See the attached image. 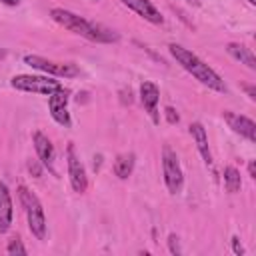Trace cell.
Instances as JSON below:
<instances>
[{
  "instance_id": "cell-1",
  "label": "cell",
  "mask_w": 256,
  "mask_h": 256,
  "mask_svg": "<svg viewBox=\"0 0 256 256\" xmlns=\"http://www.w3.org/2000/svg\"><path fill=\"white\" fill-rule=\"evenodd\" d=\"M50 16L54 22H58L60 26H64L66 30H70L72 34H78L90 42H100V44H112V42H118L120 40V34L108 26H102V24H96V22H90L70 10H64V8H52L50 10Z\"/></svg>"
},
{
  "instance_id": "cell-2",
  "label": "cell",
  "mask_w": 256,
  "mask_h": 256,
  "mask_svg": "<svg viewBox=\"0 0 256 256\" xmlns=\"http://www.w3.org/2000/svg\"><path fill=\"white\" fill-rule=\"evenodd\" d=\"M168 48H170L172 58H174L188 74H192L200 84H204V86H208L210 90H216V92H226V90H228L226 84H224V80L220 78V74L214 72V70H212L204 60H200L194 52H190L188 48H184V46H180V44H170Z\"/></svg>"
},
{
  "instance_id": "cell-3",
  "label": "cell",
  "mask_w": 256,
  "mask_h": 256,
  "mask_svg": "<svg viewBox=\"0 0 256 256\" xmlns=\"http://www.w3.org/2000/svg\"><path fill=\"white\" fill-rule=\"evenodd\" d=\"M18 198L24 208L32 236H36L38 240H44L46 238V216H44V208H42L38 196L32 190H28L26 186H18Z\"/></svg>"
},
{
  "instance_id": "cell-4",
  "label": "cell",
  "mask_w": 256,
  "mask_h": 256,
  "mask_svg": "<svg viewBox=\"0 0 256 256\" xmlns=\"http://www.w3.org/2000/svg\"><path fill=\"white\" fill-rule=\"evenodd\" d=\"M12 88L22 90V92H34V94H44L50 96L52 92H56L58 88H62V84L50 76H34V74H18L10 80Z\"/></svg>"
},
{
  "instance_id": "cell-5",
  "label": "cell",
  "mask_w": 256,
  "mask_h": 256,
  "mask_svg": "<svg viewBox=\"0 0 256 256\" xmlns=\"http://www.w3.org/2000/svg\"><path fill=\"white\" fill-rule=\"evenodd\" d=\"M162 172H164V184H166L168 192L178 194L184 186V174H182L176 152L168 144H164V148H162Z\"/></svg>"
},
{
  "instance_id": "cell-6",
  "label": "cell",
  "mask_w": 256,
  "mask_h": 256,
  "mask_svg": "<svg viewBox=\"0 0 256 256\" xmlns=\"http://www.w3.org/2000/svg\"><path fill=\"white\" fill-rule=\"evenodd\" d=\"M24 62L40 72H46L50 76H60V78H74L80 74V68L72 62H54V60H48V58H42V56H36V54H28L24 56Z\"/></svg>"
},
{
  "instance_id": "cell-7",
  "label": "cell",
  "mask_w": 256,
  "mask_h": 256,
  "mask_svg": "<svg viewBox=\"0 0 256 256\" xmlns=\"http://www.w3.org/2000/svg\"><path fill=\"white\" fill-rule=\"evenodd\" d=\"M66 162H68V176H70V184L74 188V192H86L88 188V176L86 170L80 162V158L76 156V148L70 144L66 150Z\"/></svg>"
},
{
  "instance_id": "cell-8",
  "label": "cell",
  "mask_w": 256,
  "mask_h": 256,
  "mask_svg": "<svg viewBox=\"0 0 256 256\" xmlns=\"http://www.w3.org/2000/svg\"><path fill=\"white\" fill-rule=\"evenodd\" d=\"M68 90L64 88H58L56 92L50 94V100H48V108H50V116L64 128H68L72 124L70 120V112H68Z\"/></svg>"
},
{
  "instance_id": "cell-9",
  "label": "cell",
  "mask_w": 256,
  "mask_h": 256,
  "mask_svg": "<svg viewBox=\"0 0 256 256\" xmlns=\"http://www.w3.org/2000/svg\"><path fill=\"white\" fill-rule=\"evenodd\" d=\"M224 120H226V124L236 134H240L248 142H256V124H254L252 118L242 116V114H236V112H230V110H224Z\"/></svg>"
},
{
  "instance_id": "cell-10",
  "label": "cell",
  "mask_w": 256,
  "mask_h": 256,
  "mask_svg": "<svg viewBox=\"0 0 256 256\" xmlns=\"http://www.w3.org/2000/svg\"><path fill=\"white\" fill-rule=\"evenodd\" d=\"M158 98H160L158 86L154 82H150V80L142 82V86H140V102L146 108V112L150 114V118H152L154 124L160 122V116H158Z\"/></svg>"
},
{
  "instance_id": "cell-11",
  "label": "cell",
  "mask_w": 256,
  "mask_h": 256,
  "mask_svg": "<svg viewBox=\"0 0 256 256\" xmlns=\"http://www.w3.org/2000/svg\"><path fill=\"white\" fill-rule=\"evenodd\" d=\"M120 2L124 6H128L132 12H136L140 18H144V20H148L152 24H162L164 22L162 14L158 12V8L150 0H120Z\"/></svg>"
},
{
  "instance_id": "cell-12",
  "label": "cell",
  "mask_w": 256,
  "mask_h": 256,
  "mask_svg": "<svg viewBox=\"0 0 256 256\" xmlns=\"http://www.w3.org/2000/svg\"><path fill=\"white\" fill-rule=\"evenodd\" d=\"M32 142H34V148H36V154H38L40 162L52 170V162H54V144L50 142V138H48L44 132H34Z\"/></svg>"
},
{
  "instance_id": "cell-13",
  "label": "cell",
  "mask_w": 256,
  "mask_h": 256,
  "mask_svg": "<svg viewBox=\"0 0 256 256\" xmlns=\"http://www.w3.org/2000/svg\"><path fill=\"white\" fill-rule=\"evenodd\" d=\"M12 216H14V210H12L10 190L4 182H0V234L8 232V228L12 224Z\"/></svg>"
},
{
  "instance_id": "cell-14",
  "label": "cell",
  "mask_w": 256,
  "mask_h": 256,
  "mask_svg": "<svg viewBox=\"0 0 256 256\" xmlns=\"http://www.w3.org/2000/svg\"><path fill=\"white\" fill-rule=\"evenodd\" d=\"M190 134L196 142V148L200 152V156L204 158V162L208 166H212V154H210V148H208V136H206V130L200 122H192L190 124Z\"/></svg>"
},
{
  "instance_id": "cell-15",
  "label": "cell",
  "mask_w": 256,
  "mask_h": 256,
  "mask_svg": "<svg viewBox=\"0 0 256 256\" xmlns=\"http://www.w3.org/2000/svg\"><path fill=\"white\" fill-rule=\"evenodd\" d=\"M226 52H228L234 60H238L240 64H246L250 70H256V58H254V54L250 52V48H246L244 44L230 42V44H226Z\"/></svg>"
},
{
  "instance_id": "cell-16",
  "label": "cell",
  "mask_w": 256,
  "mask_h": 256,
  "mask_svg": "<svg viewBox=\"0 0 256 256\" xmlns=\"http://www.w3.org/2000/svg\"><path fill=\"white\" fill-rule=\"evenodd\" d=\"M134 164H136V154H134V152L120 154V156H116V160H114V174H116L120 180H126V178L132 174Z\"/></svg>"
},
{
  "instance_id": "cell-17",
  "label": "cell",
  "mask_w": 256,
  "mask_h": 256,
  "mask_svg": "<svg viewBox=\"0 0 256 256\" xmlns=\"http://www.w3.org/2000/svg\"><path fill=\"white\" fill-rule=\"evenodd\" d=\"M224 186L230 194H236L242 186V180H240V172L234 168V166H226L224 168Z\"/></svg>"
},
{
  "instance_id": "cell-18",
  "label": "cell",
  "mask_w": 256,
  "mask_h": 256,
  "mask_svg": "<svg viewBox=\"0 0 256 256\" xmlns=\"http://www.w3.org/2000/svg\"><path fill=\"white\" fill-rule=\"evenodd\" d=\"M6 252H8V254H12V256H14V254H22V256H24V254H28L26 246L22 244V240H20L18 236H14V238H10V240H8V244H6Z\"/></svg>"
},
{
  "instance_id": "cell-19",
  "label": "cell",
  "mask_w": 256,
  "mask_h": 256,
  "mask_svg": "<svg viewBox=\"0 0 256 256\" xmlns=\"http://www.w3.org/2000/svg\"><path fill=\"white\" fill-rule=\"evenodd\" d=\"M168 248H170L172 254H176V256L180 254V246H178V236L176 234H170L168 236Z\"/></svg>"
},
{
  "instance_id": "cell-20",
  "label": "cell",
  "mask_w": 256,
  "mask_h": 256,
  "mask_svg": "<svg viewBox=\"0 0 256 256\" xmlns=\"http://www.w3.org/2000/svg\"><path fill=\"white\" fill-rule=\"evenodd\" d=\"M164 114H166V120L170 122V124H176L180 118H178V114H176V110L172 108V106H166L164 108Z\"/></svg>"
},
{
  "instance_id": "cell-21",
  "label": "cell",
  "mask_w": 256,
  "mask_h": 256,
  "mask_svg": "<svg viewBox=\"0 0 256 256\" xmlns=\"http://www.w3.org/2000/svg\"><path fill=\"white\" fill-rule=\"evenodd\" d=\"M232 250H234V254H238V256H242V254H244V248H242V244H240V238H238V236H232Z\"/></svg>"
},
{
  "instance_id": "cell-22",
  "label": "cell",
  "mask_w": 256,
  "mask_h": 256,
  "mask_svg": "<svg viewBox=\"0 0 256 256\" xmlns=\"http://www.w3.org/2000/svg\"><path fill=\"white\" fill-rule=\"evenodd\" d=\"M244 90H246V94H248L250 100H256V90H254V86H244Z\"/></svg>"
},
{
  "instance_id": "cell-23",
  "label": "cell",
  "mask_w": 256,
  "mask_h": 256,
  "mask_svg": "<svg viewBox=\"0 0 256 256\" xmlns=\"http://www.w3.org/2000/svg\"><path fill=\"white\" fill-rule=\"evenodd\" d=\"M28 170L34 172V176H40V166H38L36 162H30V164H28Z\"/></svg>"
},
{
  "instance_id": "cell-24",
  "label": "cell",
  "mask_w": 256,
  "mask_h": 256,
  "mask_svg": "<svg viewBox=\"0 0 256 256\" xmlns=\"http://www.w3.org/2000/svg\"><path fill=\"white\" fill-rule=\"evenodd\" d=\"M248 174H250V178H256V164H254V160L248 162Z\"/></svg>"
},
{
  "instance_id": "cell-25",
  "label": "cell",
  "mask_w": 256,
  "mask_h": 256,
  "mask_svg": "<svg viewBox=\"0 0 256 256\" xmlns=\"http://www.w3.org/2000/svg\"><path fill=\"white\" fill-rule=\"evenodd\" d=\"M2 4H6V6H18L20 4V0H0Z\"/></svg>"
},
{
  "instance_id": "cell-26",
  "label": "cell",
  "mask_w": 256,
  "mask_h": 256,
  "mask_svg": "<svg viewBox=\"0 0 256 256\" xmlns=\"http://www.w3.org/2000/svg\"><path fill=\"white\" fill-rule=\"evenodd\" d=\"M186 2H188V4H192V6H198V4H200L198 0H186Z\"/></svg>"
},
{
  "instance_id": "cell-27",
  "label": "cell",
  "mask_w": 256,
  "mask_h": 256,
  "mask_svg": "<svg viewBox=\"0 0 256 256\" xmlns=\"http://www.w3.org/2000/svg\"><path fill=\"white\" fill-rule=\"evenodd\" d=\"M4 56H6V50H4V48H0V60H2Z\"/></svg>"
},
{
  "instance_id": "cell-28",
  "label": "cell",
  "mask_w": 256,
  "mask_h": 256,
  "mask_svg": "<svg viewBox=\"0 0 256 256\" xmlns=\"http://www.w3.org/2000/svg\"><path fill=\"white\" fill-rule=\"evenodd\" d=\"M248 2H250V4H252V6H254V4H256V0H248Z\"/></svg>"
},
{
  "instance_id": "cell-29",
  "label": "cell",
  "mask_w": 256,
  "mask_h": 256,
  "mask_svg": "<svg viewBox=\"0 0 256 256\" xmlns=\"http://www.w3.org/2000/svg\"><path fill=\"white\" fill-rule=\"evenodd\" d=\"M92 2H98V0H92Z\"/></svg>"
}]
</instances>
